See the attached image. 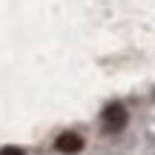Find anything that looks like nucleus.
<instances>
[{"label":"nucleus","instance_id":"7ed1b4c3","mask_svg":"<svg viewBox=\"0 0 155 155\" xmlns=\"http://www.w3.org/2000/svg\"><path fill=\"white\" fill-rule=\"evenodd\" d=\"M0 155H23V150H17V147H3Z\"/></svg>","mask_w":155,"mask_h":155},{"label":"nucleus","instance_id":"f03ea898","mask_svg":"<svg viewBox=\"0 0 155 155\" xmlns=\"http://www.w3.org/2000/svg\"><path fill=\"white\" fill-rule=\"evenodd\" d=\"M55 150L61 152V155H78L83 150V138L78 132H61L55 138Z\"/></svg>","mask_w":155,"mask_h":155},{"label":"nucleus","instance_id":"f257e3e1","mask_svg":"<svg viewBox=\"0 0 155 155\" xmlns=\"http://www.w3.org/2000/svg\"><path fill=\"white\" fill-rule=\"evenodd\" d=\"M104 127L109 129V132H121L124 127H127V121H129V115H127V109H124L121 104H109L104 109Z\"/></svg>","mask_w":155,"mask_h":155}]
</instances>
